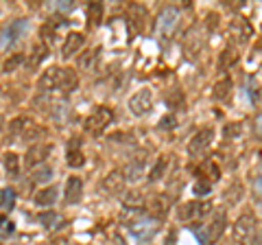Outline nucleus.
Returning a JSON list of instances; mask_svg holds the SVG:
<instances>
[{
	"instance_id": "36",
	"label": "nucleus",
	"mask_w": 262,
	"mask_h": 245,
	"mask_svg": "<svg viewBox=\"0 0 262 245\" xmlns=\"http://www.w3.org/2000/svg\"><path fill=\"white\" fill-rule=\"evenodd\" d=\"M258 132H260V134H262V116H260V118H258Z\"/></svg>"
},
{
	"instance_id": "33",
	"label": "nucleus",
	"mask_w": 262,
	"mask_h": 245,
	"mask_svg": "<svg viewBox=\"0 0 262 245\" xmlns=\"http://www.w3.org/2000/svg\"><path fill=\"white\" fill-rule=\"evenodd\" d=\"M175 127V116H164L160 120V129H173Z\"/></svg>"
},
{
	"instance_id": "10",
	"label": "nucleus",
	"mask_w": 262,
	"mask_h": 245,
	"mask_svg": "<svg viewBox=\"0 0 262 245\" xmlns=\"http://www.w3.org/2000/svg\"><path fill=\"white\" fill-rule=\"evenodd\" d=\"M51 151H53V147L48 145V142H37V145H33L31 149L27 151V158H24V162H27V169H35L42 165L44 167V160L51 156Z\"/></svg>"
},
{
	"instance_id": "21",
	"label": "nucleus",
	"mask_w": 262,
	"mask_h": 245,
	"mask_svg": "<svg viewBox=\"0 0 262 245\" xmlns=\"http://www.w3.org/2000/svg\"><path fill=\"white\" fill-rule=\"evenodd\" d=\"M219 173H221V171H219V167H216L214 160H206V162L201 165V169H199V175L206 179V182H210V184L219 177Z\"/></svg>"
},
{
	"instance_id": "18",
	"label": "nucleus",
	"mask_w": 262,
	"mask_h": 245,
	"mask_svg": "<svg viewBox=\"0 0 262 245\" xmlns=\"http://www.w3.org/2000/svg\"><path fill=\"white\" fill-rule=\"evenodd\" d=\"M105 189L110 193H122V186H125V177H122L120 171H112V173L105 177Z\"/></svg>"
},
{
	"instance_id": "29",
	"label": "nucleus",
	"mask_w": 262,
	"mask_h": 245,
	"mask_svg": "<svg viewBox=\"0 0 262 245\" xmlns=\"http://www.w3.org/2000/svg\"><path fill=\"white\" fill-rule=\"evenodd\" d=\"M48 55V46L42 42V44H37L35 46V51H33V59H31V66H37L39 62L44 59V57Z\"/></svg>"
},
{
	"instance_id": "6",
	"label": "nucleus",
	"mask_w": 262,
	"mask_h": 245,
	"mask_svg": "<svg viewBox=\"0 0 262 245\" xmlns=\"http://www.w3.org/2000/svg\"><path fill=\"white\" fill-rule=\"evenodd\" d=\"M27 29H29V22L24 18H18V20L9 22L3 31H0V46H3V48L13 46L24 33H27Z\"/></svg>"
},
{
	"instance_id": "1",
	"label": "nucleus",
	"mask_w": 262,
	"mask_h": 245,
	"mask_svg": "<svg viewBox=\"0 0 262 245\" xmlns=\"http://www.w3.org/2000/svg\"><path fill=\"white\" fill-rule=\"evenodd\" d=\"M77 88V72L72 68H48L44 75L37 79V90L42 94L55 92V90H63V92H72Z\"/></svg>"
},
{
	"instance_id": "23",
	"label": "nucleus",
	"mask_w": 262,
	"mask_h": 245,
	"mask_svg": "<svg viewBox=\"0 0 262 245\" xmlns=\"http://www.w3.org/2000/svg\"><path fill=\"white\" fill-rule=\"evenodd\" d=\"M229 90H232V79H229V77L221 79L219 84L214 86V99H219V101H225L227 96H229Z\"/></svg>"
},
{
	"instance_id": "8",
	"label": "nucleus",
	"mask_w": 262,
	"mask_h": 245,
	"mask_svg": "<svg viewBox=\"0 0 262 245\" xmlns=\"http://www.w3.org/2000/svg\"><path fill=\"white\" fill-rule=\"evenodd\" d=\"M153 110V92L149 88H140L138 92L129 99V112L134 116H144Z\"/></svg>"
},
{
	"instance_id": "15",
	"label": "nucleus",
	"mask_w": 262,
	"mask_h": 245,
	"mask_svg": "<svg viewBox=\"0 0 262 245\" xmlns=\"http://www.w3.org/2000/svg\"><path fill=\"white\" fill-rule=\"evenodd\" d=\"M81 193H83V182H81L79 175H70L68 182H66V189H63V195H66V201L68 203H77L81 199Z\"/></svg>"
},
{
	"instance_id": "34",
	"label": "nucleus",
	"mask_w": 262,
	"mask_h": 245,
	"mask_svg": "<svg viewBox=\"0 0 262 245\" xmlns=\"http://www.w3.org/2000/svg\"><path fill=\"white\" fill-rule=\"evenodd\" d=\"M234 134H241V127H238V125H236V127H227V129H225V136H227V138H232Z\"/></svg>"
},
{
	"instance_id": "11",
	"label": "nucleus",
	"mask_w": 262,
	"mask_h": 245,
	"mask_svg": "<svg viewBox=\"0 0 262 245\" xmlns=\"http://www.w3.org/2000/svg\"><path fill=\"white\" fill-rule=\"evenodd\" d=\"M85 44V35L83 33H77V31H72L63 37V44H61V57L63 59H70V57L79 55V51L83 48Z\"/></svg>"
},
{
	"instance_id": "27",
	"label": "nucleus",
	"mask_w": 262,
	"mask_h": 245,
	"mask_svg": "<svg viewBox=\"0 0 262 245\" xmlns=\"http://www.w3.org/2000/svg\"><path fill=\"white\" fill-rule=\"evenodd\" d=\"M39 221H42L48 230H55V226L59 223V215L53 210H48V212H42V215H39Z\"/></svg>"
},
{
	"instance_id": "7",
	"label": "nucleus",
	"mask_w": 262,
	"mask_h": 245,
	"mask_svg": "<svg viewBox=\"0 0 262 245\" xmlns=\"http://www.w3.org/2000/svg\"><path fill=\"white\" fill-rule=\"evenodd\" d=\"M225 223H227L225 212L219 210L216 215H214V219H212V223L206 228V230H203V234H196V239H199L203 245H214L221 239V234H223Z\"/></svg>"
},
{
	"instance_id": "14",
	"label": "nucleus",
	"mask_w": 262,
	"mask_h": 245,
	"mask_svg": "<svg viewBox=\"0 0 262 245\" xmlns=\"http://www.w3.org/2000/svg\"><path fill=\"white\" fill-rule=\"evenodd\" d=\"M177 18H179V11L175 7H166V9H162V13L158 15V29L160 33H170L173 27L177 24Z\"/></svg>"
},
{
	"instance_id": "17",
	"label": "nucleus",
	"mask_w": 262,
	"mask_h": 245,
	"mask_svg": "<svg viewBox=\"0 0 262 245\" xmlns=\"http://www.w3.org/2000/svg\"><path fill=\"white\" fill-rule=\"evenodd\" d=\"M81 140H77V138H72L70 145H68V153H66V160H68V167L70 169H77L83 165V153H81Z\"/></svg>"
},
{
	"instance_id": "30",
	"label": "nucleus",
	"mask_w": 262,
	"mask_h": 245,
	"mask_svg": "<svg viewBox=\"0 0 262 245\" xmlns=\"http://www.w3.org/2000/svg\"><path fill=\"white\" fill-rule=\"evenodd\" d=\"M22 62H24V55H22V53L11 55V59H7V62H5V72H13Z\"/></svg>"
},
{
	"instance_id": "31",
	"label": "nucleus",
	"mask_w": 262,
	"mask_h": 245,
	"mask_svg": "<svg viewBox=\"0 0 262 245\" xmlns=\"http://www.w3.org/2000/svg\"><path fill=\"white\" fill-rule=\"evenodd\" d=\"M241 197H243V186H241V184H234L232 189H229V195H227L229 203H236V201H241Z\"/></svg>"
},
{
	"instance_id": "9",
	"label": "nucleus",
	"mask_w": 262,
	"mask_h": 245,
	"mask_svg": "<svg viewBox=\"0 0 262 245\" xmlns=\"http://www.w3.org/2000/svg\"><path fill=\"white\" fill-rule=\"evenodd\" d=\"M212 138H214V132H212L210 127H208V129H201L199 134H194V136H192L190 145H188V153H190L192 158H201L203 153L210 149Z\"/></svg>"
},
{
	"instance_id": "26",
	"label": "nucleus",
	"mask_w": 262,
	"mask_h": 245,
	"mask_svg": "<svg viewBox=\"0 0 262 245\" xmlns=\"http://www.w3.org/2000/svg\"><path fill=\"white\" fill-rule=\"evenodd\" d=\"M15 201V193L11 189H0V208L9 210Z\"/></svg>"
},
{
	"instance_id": "22",
	"label": "nucleus",
	"mask_w": 262,
	"mask_h": 245,
	"mask_svg": "<svg viewBox=\"0 0 262 245\" xmlns=\"http://www.w3.org/2000/svg\"><path fill=\"white\" fill-rule=\"evenodd\" d=\"M103 20V5L101 3H90L88 5V22L92 27H98Z\"/></svg>"
},
{
	"instance_id": "13",
	"label": "nucleus",
	"mask_w": 262,
	"mask_h": 245,
	"mask_svg": "<svg viewBox=\"0 0 262 245\" xmlns=\"http://www.w3.org/2000/svg\"><path fill=\"white\" fill-rule=\"evenodd\" d=\"M146 203L149 201H146V195L142 191H125L122 193V206L131 212L146 208Z\"/></svg>"
},
{
	"instance_id": "3",
	"label": "nucleus",
	"mask_w": 262,
	"mask_h": 245,
	"mask_svg": "<svg viewBox=\"0 0 262 245\" xmlns=\"http://www.w3.org/2000/svg\"><path fill=\"white\" fill-rule=\"evenodd\" d=\"M112 120H114L112 108H107V105H101V108H96V110L85 118L83 127H85V132H88L90 136H101L105 129L112 125Z\"/></svg>"
},
{
	"instance_id": "32",
	"label": "nucleus",
	"mask_w": 262,
	"mask_h": 245,
	"mask_svg": "<svg viewBox=\"0 0 262 245\" xmlns=\"http://www.w3.org/2000/svg\"><path fill=\"white\" fill-rule=\"evenodd\" d=\"M192 191H194V195L203 197V195H208V193H210V182H206V179H203V182H196Z\"/></svg>"
},
{
	"instance_id": "16",
	"label": "nucleus",
	"mask_w": 262,
	"mask_h": 245,
	"mask_svg": "<svg viewBox=\"0 0 262 245\" xmlns=\"http://www.w3.org/2000/svg\"><path fill=\"white\" fill-rule=\"evenodd\" d=\"M57 197H59V189H57V186H48V189L37 191L35 197H33V201H35L39 208H51L53 203L57 201Z\"/></svg>"
},
{
	"instance_id": "12",
	"label": "nucleus",
	"mask_w": 262,
	"mask_h": 245,
	"mask_svg": "<svg viewBox=\"0 0 262 245\" xmlns=\"http://www.w3.org/2000/svg\"><path fill=\"white\" fill-rule=\"evenodd\" d=\"M144 171H146V160L144 158H134L120 169V173H122V177H125V182H138V179L144 177Z\"/></svg>"
},
{
	"instance_id": "2",
	"label": "nucleus",
	"mask_w": 262,
	"mask_h": 245,
	"mask_svg": "<svg viewBox=\"0 0 262 245\" xmlns=\"http://www.w3.org/2000/svg\"><path fill=\"white\" fill-rule=\"evenodd\" d=\"M234 239L238 241V245H258V221L251 212L238 217L234 226Z\"/></svg>"
},
{
	"instance_id": "25",
	"label": "nucleus",
	"mask_w": 262,
	"mask_h": 245,
	"mask_svg": "<svg viewBox=\"0 0 262 245\" xmlns=\"http://www.w3.org/2000/svg\"><path fill=\"white\" fill-rule=\"evenodd\" d=\"M5 169L9 171L11 175H18V173H20V158L15 156V153L9 151V153L5 156Z\"/></svg>"
},
{
	"instance_id": "35",
	"label": "nucleus",
	"mask_w": 262,
	"mask_h": 245,
	"mask_svg": "<svg viewBox=\"0 0 262 245\" xmlns=\"http://www.w3.org/2000/svg\"><path fill=\"white\" fill-rule=\"evenodd\" d=\"M256 191L262 195V171H260V173L256 175Z\"/></svg>"
},
{
	"instance_id": "4",
	"label": "nucleus",
	"mask_w": 262,
	"mask_h": 245,
	"mask_svg": "<svg viewBox=\"0 0 262 245\" xmlns=\"http://www.w3.org/2000/svg\"><path fill=\"white\" fill-rule=\"evenodd\" d=\"M158 228H160V221L155 217H149V215H144V217H138L131 221L129 226V232L131 236H136L140 243H146V241H151L155 232H158Z\"/></svg>"
},
{
	"instance_id": "19",
	"label": "nucleus",
	"mask_w": 262,
	"mask_h": 245,
	"mask_svg": "<svg viewBox=\"0 0 262 245\" xmlns=\"http://www.w3.org/2000/svg\"><path fill=\"white\" fill-rule=\"evenodd\" d=\"M146 208L151 212H158V215H164L170 208V197H166V195H153V199L146 203Z\"/></svg>"
},
{
	"instance_id": "24",
	"label": "nucleus",
	"mask_w": 262,
	"mask_h": 245,
	"mask_svg": "<svg viewBox=\"0 0 262 245\" xmlns=\"http://www.w3.org/2000/svg\"><path fill=\"white\" fill-rule=\"evenodd\" d=\"M96 57H98V48H94V51L81 53V57H79V66L83 68V70H92L94 62H96Z\"/></svg>"
},
{
	"instance_id": "20",
	"label": "nucleus",
	"mask_w": 262,
	"mask_h": 245,
	"mask_svg": "<svg viewBox=\"0 0 262 245\" xmlns=\"http://www.w3.org/2000/svg\"><path fill=\"white\" fill-rule=\"evenodd\" d=\"M166 169H168V158L160 156L158 162L153 165V169L149 171V182H160V179L166 175Z\"/></svg>"
},
{
	"instance_id": "28",
	"label": "nucleus",
	"mask_w": 262,
	"mask_h": 245,
	"mask_svg": "<svg viewBox=\"0 0 262 245\" xmlns=\"http://www.w3.org/2000/svg\"><path fill=\"white\" fill-rule=\"evenodd\" d=\"M51 175H53V169H51V167H39L35 173H33V182L44 184V182H48V179H51Z\"/></svg>"
},
{
	"instance_id": "5",
	"label": "nucleus",
	"mask_w": 262,
	"mask_h": 245,
	"mask_svg": "<svg viewBox=\"0 0 262 245\" xmlns=\"http://www.w3.org/2000/svg\"><path fill=\"white\" fill-rule=\"evenodd\" d=\"M212 210V203L210 201H186L184 206H179V212H177V219L184 223H192V221H199V219L208 217V212Z\"/></svg>"
}]
</instances>
